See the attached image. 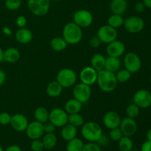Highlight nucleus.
<instances>
[{"label":"nucleus","instance_id":"obj_43","mask_svg":"<svg viewBox=\"0 0 151 151\" xmlns=\"http://www.w3.org/2000/svg\"><path fill=\"white\" fill-rule=\"evenodd\" d=\"M100 44H101V41H100V40L99 39L97 35L90 38L89 45L92 48H98L100 46Z\"/></svg>","mask_w":151,"mask_h":151},{"label":"nucleus","instance_id":"obj_48","mask_svg":"<svg viewBox=\"0 0 151 151\" xmlns=\"http://www.w3.org/2000/svg\"><path fill=\"white\" fill-rule=\"evenodd\" d=\"M2 32L6 35H8V36H10L12 35V30L10 29V27H2Z\"/></svg>","mask_w":151,"mask_h":151},{"label":"nucleus","instance_id":"obj_36","mask_svg":"<svg viewBox=\"0 0 151 151\" xmlns=\"http://www.w3.org/2000/svg\"><path fill=\"white\" fill-rule=\"evenodd\" d=\"M22 0H5L4 5L7 10L10 11H15L19 9L22 5Z\"/></svg>","mask_w":151,"mask_h":151},{"label":"nucleus","instance_id":"obj_25","mask_svg":"<svg viewBox=\"0 0 151 151\" xmlns=\"http://www.w3.org/2000/svg\"><path fill=\"white\" fill-rule=\"evenodd\" d=\"M63 88L57 81H52L47 85L46 91L49 97H57L62 94Z\"/></svg>","mask_w":151,"mask_h":151},{"label":"nucleus","instance_id":"obj_53","mask_svg":"<svg viewBox=\"0 0 151 151\" xmlns=\"http://www.w3.org/2000/svg\"><path fill=\"white\" fill-rule=\"evenodd\" d=\"M50 1H60V0H50Z\"/></svg>","mask_w":151,"mask_h":151},{"label":"nucleus","instance_id":"obj_13","mask_svg":"<svg viewBox=\"0 0 151 151\" xmlns=\"http://www.w3.org/2000/svg\"><path fill=\"white\" fill-rule=\"evenodd\" d=\"M25 132L27 137L30 139L33 140L40 139L44 134V124L35 120L29 122Z\"/></svg>","mask_w":151,"mask_h":151},{"label":"nucleus","instance_id":"obj_47","mask_svg":"<svg viewBox=\"0 0 151 151\" xmlns=\"http://www.w3.org/2000/svg\"><path fill=\"white\" fill-rule=\"evenodd\" d=\"M6 81V74L4 71L0 69V86L4 83Z\"/></svg>","mask_w":151,"mask_h":151},{"label":"nucleus","instance_id":"obj_12","mask_svg":"<svg viewBox=\"0 0 151 151\" xmlns=\"http://www.w3.org/2000/svg\"><path fill=\"white\" fill-rule=\"evenodd\" d=\"M133 102L140 109H147L151 106V93L146 89H139L134 94Z\"/></svg>","mask_w":151,"mask_h":151},{"label":"nucleus","instance_id":"obj_50","mask_svg":"<svg viewBox=\"0 0 151 151\" xmlns=\"http://www.w3.org/2000/svg\"><path fill=\"white\" fill-rule=\"evenodd\" d=\"M146 137H147V140L151 142V128L147 131V134H146Z\"/></svg>","mask_w":151,"mask_h":151},{"label":"nucleus","instance_id":"obj_51","mask_svg":"<svg viewBox=\"0 0 151 151\" xmlns=\"http://www.w3.org/2000/svg\"><path fill=\"white\" fill-rule=\"evenodd\" d=\"M3 53H4V51L0 47V63L3 61Z\"/></svg>","mask_w":151,"mask_h":151},{"label":"nucleus","instance_id":"obj_3","mask_svg":"<svg viewBox=\"0 0 151 151\" xmlns=\"http://www.w3.org/2000/svg\"><path fill=\"white\" fill-rule=\"evenodd\" d=\"M81 134L86 141L97 142L103 136V130L98 123L90 121L81 126Z\"/></svg>","mask_w":151,"mask_h":151},{"label":"nucleus","instance_id":"obj_55","mask_svg":"<svg viewBox=\"0 0 151 151\" xmlns=\"http://www.w3.org/2000/svg\"><path fill=\"white\" fill-rule=\"evenodd\" d=\"M150 84H151V78H150Z\"/></svg>","mask_w":151,"mask_h":151},{"label":"nucleus","instance_id":"obj_44","mask_svg":"<svg viewBox=\"0 0 151 151\" xmlns=\"http://www.w3.org/2000/svg\"><path fill=\"white\" fill-rule=\"evenodd\" d=\"M134 8L135 10L139 13H142L145 11V6L143 4L142 1H139V2L136 3L135 6H134Z\"/></svg>","mask_w":151,"mask_h":151},{"label":"nucleus","instance_id":"obj_16","mask_svg":"<svg viewBox=\"0 0 151 151\" xmlns=\"http://www.w3.org/2000/svg\"><path fill=\"white\" fill-rule=\"evenodd\" d=\"M106 52L109 56L120 58L125 52V45L122 41L116 39L108 44Z\"/></svg>","mask_w":151,"mask_h":151},{"label":"nucleus","instance_id":"obj_41","mask_svg":"<svg viewBox=\"0 0 151 151\" xmlns=\"http://www.w3.org/2000/svg\"><path fill=\"white\" fill-rule=\"evenodd\" d=\"M56 127L51 122L48 121L46 123L44 124V134H50V133H54L55 131Z\"/></svg>","mask_w":151,"mask_h":151},{"label":"nucleus","instance_id":"obj_22","mask_svg":"<svg viewBox=\"0 0 151 151\" xmlns=\"http://www.w3.org/2000/svg\"><path fill=\"white\" fill-rule=\"evenodd\" d=\"M121 66H122V62L119 58L111 57V56H108L107 58H106L104 68L106 70L116 73L119 69H121Z\"/></svg>","mask_w":151,"mask_h":151},{"label":"nucleus","instance_id":"obj_11","mask_svg":"<svg viewBox=\"0 0 151 151\" xmlns=\"http://www.w3.org/2000/svg\"><path fill=\"white\" fill-rule=\"evenodd\" d=\"M97 36L100 40L101 43L108 44L117 39L118 32L116 29L109 26V24H106L99 28L97 32Z\"/></svg>","mask_w":151,"mask_h":151},{"label":"nucleus","instance_id":"obj_32","mask_svg":"<svg viewBox=\"0 0 151 151\" xmlns=\"http://www.w3.org/2000/svg\"><path fill=\"white\" fill-rule=\"evenodd\" d=\"M118 146L120 151H130L134 147V142L131 137L123 136L118 141Z\"/></svg>","mask_w":151,"mask_h":151},{"label":"nucleus","instance_id":"obj_26","mask_svg":"<svg viewBox=\"0 0 151 151\" xmlns=\"http://www.w3.org/2000/svg\"><path fill=\"white\" fill-rule=\"evenodd\" d=\"M105 63H106V57L100 53L94 55L91 58V66L97 72L104 69Z\"/></svg>","mask_w":151,"mask_h":151},{"label":"nucleus","instance_id":"obj_29","mask_svg":"<svg viewBox=\"0 0 151 151\" xmlns=\"http://www.w3.org/2000/svg\"><path fill=\"white\" fill-rule=\"evenodd\" d=\"M68 44L63 37H55L50 41V47L54 51L60 52L67 47Z\"/></svg>","mask_w":151,"mask_h":151},{"label":"nucleus","instance_id":"obj_52","mask_svg":"<svg viewBox=\"0 0 151 151\" xmlns=\"http://www.w3.org/2000/svg\"><path fill=\"white\" fill-rule=\"evenodd\" d=\"M0 151H4V149H3V147H1V145H0Z\"/></svg>","mask_w":151,"mask_h":151},{"label":"nucleus","instance_id":"obj_40","mask_svg":"<svg viewBox=\"0 0 151 151\" xmlns=\"http://www.w3.org/2000/svg\"><path fill=\"white\" fill-rule=\"evenodd\" d=\"M11 116V115L10 114L7 113V112L0 113V124L2 125H10Z\"/></svg>","mask_w":151,"mask_h":151},{"label":"nucleus","instance_id":"obj_9","mask_svg":"<svg viewBox=\"0 0 151 151\" xmlns=\"http://www.w3.org/2000/svg\"><path fill=\"white\" fill-rule=\"evenodd\" d=\"M93 15L87 10L81 9L77 10L73 14V22L81 28H86L93 23Z\"/></svg>","mask_w":151,"mask_h":151},{"label":"nucleus","instance_id":"obj_30","mask_svg":"<svg viewBox=\"0 0 151 151\" xmlns=\"http://www.w3.org/2000/svg\"><path fill=\"white\" fill-rule=\"evenodd\" d=\"M83 146V142L81 139L75 137L73 139L67 142L66 151H82Z\"/></svg>","mask_w":151,"mask_h":151},{"label":"nucleus","instance_id":"obj_6","mask_svg":"<svg viewBox=\"0 0 151 151\" xmlns=\"http://www.w3.org/2000/svg\"><path fill=\"white\" fill-rule=\"evenodd\" d=\"M73 97L82 104L87 103L91 97V86L83 83H80L74 86L72 90Z\"/></svg>","mask_w":151,"mask_h":151},{"label":"nucleus","instance_id":"obj_37","mask_svg":"<svg viewBox=\"0 0 151 151\" xmlns=\"http://www.w3.org/2000/svg\"><path fill=\"white\" fill-rule=\"evenodd\" d=\"M123 137V134H122V131H121L120 128L119 127L115 128H112L110 130V132H109V137L111 140L114 142H118L120 139L122 137Z\"/></svg>","mask_w":151,"mask_h":151},{"label":"nucleus","instance_id":"obj_15","mask_svg":"<svg viewBox=\"0 0 151 151\" xmlns=\"http://www.w3.org/2000/svg\"><path fill=\"white\" fill-rule=\"evenodd\" d=\"M97 74L98 72L91 66H86L83 68L80 72V80L81 83L86 84L91 86L93 84L97 83Z\"/></svg>","mask_w":151,"mask_h":151},{"label":"nucleus","instance_id":"obj_34","mask_svg":"<svg viewBox=\"0 0 151 151\" xmlns=\"http://www.w3.org/2000/svg\"><path fill=\"white\" fill-rule=\"evenodd\" d=\"M125 114L128 117L136 119L139 116L140 114V108L135 103H130L125 109Z\"/></svg>","mask_w":151,"mask_h":151},{"label":"nucleus","instance_id":"obj_35","mask_svg":"<svg viewBox=\"0 0 151 151\" xmlns=\"http://www.w3.org/2000/svg\"><path fill=\"white\" fill-rule=\"evenodd\" d=\"M116 81L118 83H126L131 79V73L125 69H120L115 73Z\"/></svg>","mask_w":151,"mask_h":151},{"label":"nucleus","instance_id":"obj_23","mask_svg":"<svg viewBox=\"0 0 151 151\" xmlns=\"http://www.w3.org/2000/svg\"><path fill=\"white\" fill-rule=\"evenodd\" d=\"M61 131H60V135H61L62 139L66 142H69L70 140L73 139L74 138L77 137V131L76 127L67 123L64 126L62 127Z\"/></svg>","mask_w":151,"mask_h":151},{"label":"nucleus","instance_id":"obj_17","mask_svg":"<svg viewBox=\"0 0 151 151\" xmlns=\"http://www.w3.org/2000/svg\"><path fill=\"white\" fill-rule=\"evenodd\" d=\"M29 124L27 118L22 114H16L11 116L10 125L13 130L18 132H23L26 131Z\"/></svg>","mask_w":151,"mask_h":151},{"label":"nucleus","instance_id":"obj_21","mask_svg":"<svg viewBox=\"0 0 151 151\" xmlns=\"http://www.w3.org/2000/svg\"><path fill=\"white\" fill-rule=\"evenodd\" d=\"M20 58V52L15 47H10L4 50L3 53V61L9 63H14Z\"/></svg>","mask_w":151,"mask_h":151},{"label":"nucleus","instance_id":"obj_31","mask_svg":"<svg viewBox=\"0 0 151 151\" xmlns=\"http://www.w3.org/2000/svg\"><path fill=\"white\" fill-rule=\"evenodd\" d=\"M124 20L122 16L121 15H117V14H113L112 13L108 19V24L109 26L115 28V29H117V28L121 27L122 26H123L124 24Z\"/></svg>","mask_w":151,"mask_h":151},{"label":"nucleus","instance_id":"obj_10","mask_svg":"<svg viewBox=\"0 0 151 151\" xmlns=\"http://www.w3.org/2000/svg\"><path fill=\"white\" fill-rule=\"evenodd\" d=\"M69 114L63 109L55 108L49 114V121L51 122L56 128H62L68 123Z\"/></svg>","mask_w":151,"mask_h":151},{"label":"nucleus","instance_id":"obj_14","mask_svg":"<svg viewBox=\"0 0 151 151\" xmlns=\"http://www.w3.org/2000/svg\"><path fill=\"white\" fill-rule=\"evenodd\" d=\"M119 128H120L123 136L131 137L137 133V124L136 122L135 119L126 116L121 119Z\"/></svg>","mask_w":151,"mask_h":151},{"label":"nucleus","instance_id":"obj_39","mask_svg":"<svg viewBox=\"0 0 151 151\" xmlns=\"http://www.w3.org/2000/svg\"><path fill=\"white\" fill-rule=\"evenodd\" d=\"M82 151H101V148L97 142H90L84 145Z\"/></svg>","mask_w":151,"mask_h":151},{"label":"nucleus","instance_id":"obj_33","mask_svg":"<svg viewBox=\"0 0 151 151\" xmlns=\"http://www.w3.org/2000/svg\"><path fill=\"white\" fill-rule=\"evenodd\" d=\"M68 123L76 128H79L83 125L84 119L82 115L80 114V113L72 114H69V116H68Z\"/></svg>","mask_w":151,"mask_h":151},{"label":"nucleus","instance_id":"obj_46","mask_svg":"<svg viewBox=\"0 0 151 151\" xmlns=\"http://www.w3.org/2000/svg\"><path fill=\"white\" fill-rule=\"evenodd\" d=\"M4 151H22V148H21L19 145H10L9 147H7Z\"/></svg>","mask_w":151,"mask_h":151},{"label":"nucleus","instance_id":"obj_38","mask_svg":"<svg viewBox=\"0 0 151 151\" xmlns=\"http://www.w3.org/2000/svg\"><path fill=\"white\" fill-rule=\"evenodd\" d=\"M30 148L32 151H43L44 149L42 140L40 139H33L30 144Z\"/></svg>","mask_w":151,"mask_h":151},{"label":"nucleus","instance_id":"obj_19","mask_svg":"<svg viewBox=\"0 0 151 151\" xmlns=\"http://www.w3.org/2000/svg\"><path fill=\"white\" fill-rule=\"evenodd\" d=\"M16 41L22 44H26L31 42L33 38V34L30 29L27 28H19L15 34Z\"/></svg>","mask_w":151,"mask_h":151},{"label":"nucleus","instance_id":"obj_5","mask_svg":"<svg viewBox=\"0 0 151 151\" xmlns=\"http://www.w3.org/2000/svg\"><path fill=\"white\" fill-rule=\"evenodd\" d=\"M50 2V0H28L27 7L32 14L41 17L48 13Z\"/></svg>","mask_w":151,"mask_h":151},{"label":"nucleus","instance_id":"obj_27","mask_svg":"<svg viewBox=\"0 0 151 151\" xmlns=\"http://www.w3.org/2000/svg\"><path fill=\"white\" fill-rule=\"evenodd\" d=\"M58 142L57 136L54 133L50 134H44L43 136L42 142L44 144V149L51 150L56 145Z\"/></svg>","mask_w":151,"mask_h":151},{"label":"nucleus","instance_id":"obj_45","mask_svg":"<svg viewBox=\"0 0 151 151\" xmlns=\"http://www.w3.org/2000/svg\"><path fill=\"white\" fill-rule=\"evenodd\" d=\"M140 151H151V142L147 140L141 146Z\"/></svg>","mask_w":151,"mask_h":151},{"label":"nucleus","instance_id":"obj_24","mask_svg":"<svg viewBox=\"0 0 151 151\" xmlns=\"http://www.w3.org/2000/svg\"><path fill=\"white\" fill-rule=\"evenodd\" d=\"M83 104L77 100L76 99H70L67 100L65 103L64 110L66 111L68 114H72L80 113L82 109Z\"/></svg>","mask_w":151,"mask_h":151},{"label":"nucleus","instance_id":"obj_7","mask_svg":"<svg viewBox=\"0 0 151 151\" xmlns=\"http://www.w3.org/2000/svg\"><path fill=\"white\" fill-rule=\"evenodd\" d=\"M123 26L125 30L129 33H139L144 29L145 22L139 16H131L124 20Z\"/></svg>","mask_w":151,"mask_h":151},{"label":"nucleus","instance_id":"obj_20","mask_svg":"<svg viewBox=\"0 0 151 151\" xmlns=\"http://www.w3.org/2000/svg\"><path fill=\"white\" fill-rule=\"evenodd\" d=\"M128 2L126 0H112L110 3V10L113 14L122 15L126 12Z\"/></svg>","mask_w":151,"mask_h":151},{"label":"nucleus","instance_id":"obj_54","mask_svg":"<svg viewBox=\"0 0 151 151\" xmlns=\"http://www.w3.org/2000/svg\"><path fill=\"white\" fill-rule=\"evenodd\" d=\"M130 151H140V150H134V149H132V150H131Z\"/></svg>","mask_w":151,"mask_h":151},{"label":"nucleus","instance_id":"obj_28","mask_svg":"<svg viewBox=\"0 0 151 151\" xmlns=\"http://www.w3.org/2000/svg\"><path fill=\"white\" fill-rule=\"evenodd\" d=\"M50 112L44 107H38L34 111V117L35 121L44 124L49 121Z\"/></svg>","mask_w":151,"mask_h":151},{"label":"nucleus","instance_id":"obj_18","mask_svg":"<svg viewBox=\"0 0 151 151\" xmlns=\"http://www.w3.org/2000/svg\"><path fill=\"white\" fill-rule=\"evenodd\" d=\"M121 117L116 112L110 111L106 112L103 118V122L108 129L117 128L119 126L121 122Z\"/></svg>","mask_w":151,"mask_h":151},{"label":"nucleus","instance_id":"obj_49","mask_svg":"<svg viewBox=\"0 0 151 151\" xmlns=\"http://www.w3.org/2000/svg\"><path fill=\"white\" fill-rule=\"evenodd\" d=\"M142 3L145 4V7L151 9V0H142Z\"/></svg>","mask_w":151,"mask_h":151},{"label":"nucleus","instance_id":"obj_42","mask_svg":"<svg viewBox=\"0 0 151 151\" xmlns=\"http://www.w3.org/2000/svg\"><path fill=\"white\" fill-rule=\"evenodd\" d=\"M16 25L19 27V28H24L26 27L27 23V20L26 17L24 16H19L16 20Z\"/></svg>","mask_w":151,"mask_h":151},{"label":"nucleus","instance_id":"obj_4","mask_svg":"<svg viewBox=\"0 0 151 151\" xmlns=\"http://www.w3.org/2000/svg\"><path fill=\"white\" fill-rule=\"evenodd\" d=\"M56 81L63 88L74 86L77 82V75L75 71L69 68H63L57 74Z\"/></svg>","mask_w":151,"mask_h":151},{"label":"nucleus","instance_id":"obj_1","mask_svg":"<svg viewBox=\"0 0 151 151\" xmlns=\"http://www.w3.org/2000/svg\"><path fill=\"white\" fill-rule=\"evenodd\" d=\"M97 83L102 91L109 93L116 89L118 82L116 81L115 73L103 69L98 72Z\"/></svg>","mask_w":151,"mask_h":151},{"label":"nucleus","instance_id":"obj_8","mask_svg":"<svg viewBox=\"0 0 151 151\" xmlns=\"http://www.w3.org/2000/svg\"><path fill=\"white\" fill-rule=\"evenodd\" d=\"M125 69L131 74L138 72L142 68V60L139 56L133 52H128L123 59Z\"/></svg>","mask_w":151,"mask_h":151},{"label":"nucleus","instance_id":"obj_2","mask_svg":"<svg viewBox=\"0 0 151 151\" xmlns=\"http://www.w3.org/2000/svg\"><path fill=\"white\" fill-rule=\"evenodd\" d=\"M62 35L68 44H77L82 41V28L80 27L75 22H69L63 27Z\"/></svg>","mask_w":151,"mask_h":151}]
</instances>
